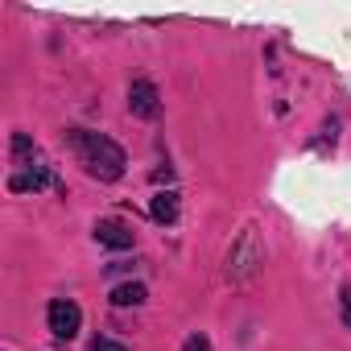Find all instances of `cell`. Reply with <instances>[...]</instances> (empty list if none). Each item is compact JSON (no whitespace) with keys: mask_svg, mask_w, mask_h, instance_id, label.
<instances>
[{"mask_svg":"<svg viewBox=\"0 0 351 351\" xmlns=\"http://www.w3.org/2000/svg\"><path fill=\"white\" fill-rule=\"evenodd\" d=\"M66 149L79 157V165L91 173V178H99V182L124 178L128 157H124V149H120L112 136H104V132H95V128H66Z\"/></svg>","mask_w":351,"mask_h":351,"instance_id":"1","label":"cell"},{"mask_svg":"<svg viewBox=\"0 0 351 351\" xmlns=\"http://www.w3.org/2000/svg\"><path fill=\"white\" fill-rule=\"evenodd\" d=\"M95 240H99L104 248H112V252H124V248L136 244V232H132L128 223H120V219H99V223H95Z\"/></svg>","mask_w":351,"mask_h":351,"instance_id":"5","label":"cell"},{"mask_svg":"<svg viewBox=\"0 0 351 351\" xmlns=\"http://www.w3.org/2000/svg\"><path fill=\"white\" fill-rule=\"evenodd\" d=\"M87 351H128V347H124V343H112V339H95Z\"/></svg>","mask_w":351,"mask_h":351,"instance_id":"10","label":"cell"},{"mask_svg":"<svg viewBox=\"0 0 351 351\" xmlns=\"http://www.w3.org/2000/svg\"><path fill=\"white\" fill-rule=\"evenodd\" d=\"M46 186H54V173H50V165L46 161H17V173L9 178V191H46Z\"/></svg>","mask_w":351,"mask_h":351,"instance_id":"3","label":"cell"},{"mask_svg":"<svg viewBox=\"0 0 351 351\" xmlns=\"http://www.w3.org/2000/svg\"><path fill=\"white\" fill-rule=\"evenodd\" d=\"M145 298H149V289H145L141 281H124V285L112 289V306H120V310H128V306H145Z\"/></svg>","mask_w":351,"mask_h":351,"instance_id":"7","label":"cell"},{"mask_svg":"<svg viewBox=\"0 0 351 351\" xmlns=\"http://www.w3.org/2000/svg\"><path fill=\"white\" fill-rule=\"evenodd\" d=\"M128 108H132V116H141V120H157V116H161L157 83H153V79H136V83L128 87Z\"/></svg>","mask_w":351,"mask_h":351,"instance_id":"4","label":"cell"},{"mask_svg":"<svg viewBox=\"0 0 351 351\" xmlns=\"http://www.w3.org/2000/svg\"><path fill=\"white\" fill-rule=\"evenodd\" d=\"M46 326H50L54 339H75L79 326H83V310H79L71 298H54V302L46 306Z\"/></svg>","mask_w":351,"mask_h":351,"instance_id":"2","label":"cell"},{"mask_svg":"<svg viewBox=\"0 0 351 351\" xmlns=\"http://www.w3.org/2000/svg\"><path fill=\"white\" fill-rule=\"evenodd\" d=\"M149 215L157 219V223H178V195H173V191H157L153 195V203H149Z\"/></svg>","mask_w":351,"mask_h":351,"instance_id":"6","label":"cell"},{"mask_svg":"<svg viewBox=\"0 0 351 351\" xmlns=\"http://www.w3.org/2000/svg\"><path fill=\"white\" fill-rule=\"evenodd\" d=\"M339 318H343V326H351V285H343V293H339Z\"/></svg>","mask_w":351,"mask_h":351,"instance_id":"8","label":"cell"},{"mask_svg":"<svg viewBox=\"0 0 351 351\" xmlns=\"http://www.w3.org/2000/svg\"><path fill=\"white\" fill-rule=\"evenodd\" d=\"M182 351H211V339H207V335H191Z\"/></svg>","mask_w":351,"mask_h":351,"instance_id":"9","label":"cell"}]
</instances>
